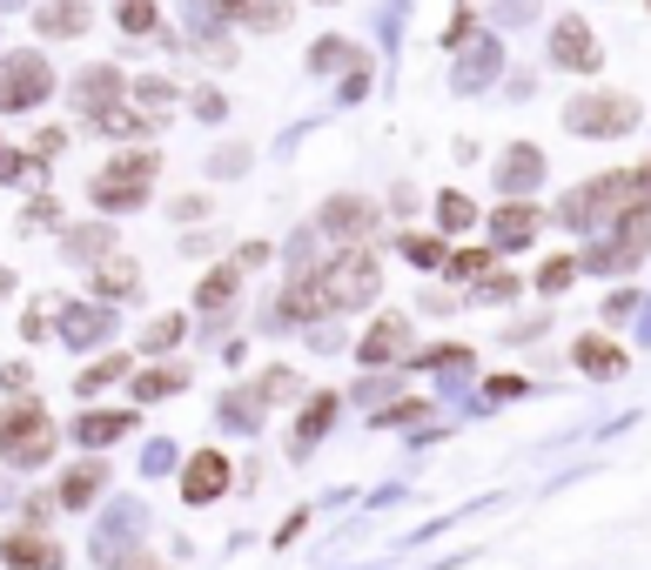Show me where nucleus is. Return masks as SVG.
I'll use <instances>...</instances> for the list:
<instances>
[{
    "instance_id": "nucleus-1",
    "label": "nucleus",
    "mask_w": 651,
    "mask_h": 570,
    "mask_svg": "<svg viewBox=\"0 0 651 570\" xmlns=\"http://www.w3.org/2000/svg\"><path fill=\"white\" fill-rule=\"evenodd\" d=\"M0 456L8 464H48L54 456V423H48V409L34 403V396H21V403H0Z\"/></svg>"
},
{
    "instance_id": "nucleus-2",
    "label": "nucleus",
    "mask_w": 651,
    "mask_h": 570,
    "mask_svg": "<svg viewBox=\"0 0 651 570\" xmlns=\"http://www.w3.org/2000/svg\"><path fill=\"white\" fill-rule=\"evenodd\" d=\"M564 128L585 135V141H618V135L638 128V101L618 94V88H591V94H578L564 107Z\"/></svg>"
},
{
    "instance_id": "nucleus-3",
    "label": "nucleus",
    "mask_w": 651,
    "mask_h": 570,
    "mask_svg": "<svg viewBox=\"0 0 651 570\" xmlns=\"http://www.w3.org/2000/svg\"><path fill=\"white\" fill-rule=\"evenodd\" d=\"M155 175H162V155H148V148L114 155V162L95 175V208H141V195L155 188Z\"/></svg>"
},
{
    "instance_id": "nucleus-4",
    "label": "nucleus",
    "mask_w": 651,
    "mask_h": 570,
    "mask_svg": "<svg viewBox=\"0 0 651 570\" xmlns=\"http://www.w3.org/2000/svg\"><path fill=\"white\" fill-rule=\"evenodd\" d=\"M376 289H383V276H376V255L370 249H342L323 269V302H329V309H370Z\"/></svg>"
},
{
    "instance_id": "nucleus-5",
    "label": "nucleus",
    "mask_w": 651,
    "mask_h": 570,
    "mask_svg": "<svg viewBox=\"0 0 651 570\" xmlns=\"http://www.w3.org/2000/svg\"><path fill=\"white\" fill-rule=\"evenodd\" d=\"M48 88H54V67L41 61V54H8L0 61V114H27V107H41L48 101Z\"/></svg>"
},
{
    "instance_id": "nucleus-6",
    "label": "nucleus",
    "mask_w": 651,
    "mask_h": 570,
    "mask_svg": "<svg viewBox=\"0 0 651 570\" xmlns=\"http://www.w3.org/2000/svg\"><path fill=\"white\" fill-rule=\"evenodd\" d=\"M316 221H323V236H336L342 249H356L370 228H376V202H370V195H336V202H323Z\"/></svg>"
},
{
    "instance_id": "nucleus-7",
    "label": "nucleus",
    "mask_w": 651,
    "mask_h": 570,
    "mask_svg": "<svg viewBox=\"0 0 651 570\" xmlns=\"http://www.w3.org/2000/svg\"><path fill=\"white\" fill-rule=\"evenodd\" d=\"M228 477H236V470H228V456L202 449V456H188V470H181V497L188 504H215L222 490H228Z\"/></svg>"
},
{
    "instance_id": "nucleus-8",
    "label": "nucleus",
    "mask_w": 651,
    "mask_h": 570,
    "mask_svg": "<svg viewBox=\"0 0 651 570\" xmlns=\"http://www.w3.org/2000/svg\"><path fill=\"white\" fill-rule=\"evenodd\" d=\"M538 228H544V208H538V202H524V195H511L504 208L490 215L497 249H524V242H538Z\"/></svg>"
},
{
    "instance_id": "nucleus-9",
    "label": "nucleus",
    "mask_w": 651,
    "mask_h": 570,
    "mask_svg": "<svg viewBox=\"0 0 651 570\" xmlns=\"http://www.w3.org/2000/svg\"><path fill=\"white\" fill-rule=\"evenodd\" d=\"M0 557H8V570H61V544L41 537V530H8Z\"/></svg>"
},
{
    "instance_id": "nucleus-10",
    "label": "nucleus",
    "mask_w": 651,
    "mask_h": 570,
    "mask_svg": "<svg viewBox=\"0 0 651 570\" xmlns=\"http://www.w3.org/2000/svg\"><path fill=\"white\" fill-rule=\"evenodd\" d=\"M122 94H128L122 67H82V81H74V101H82V114H95V122H101Z\"/></svg>"
},
{
    "instance_id": "nucleus-11",
    "label": "nucleus",
    "mask_w": 651,
    "mask_h": 570,
    "mask_svg": "<svg viewBox=\"0 0 651 570\" xmlns=\"http://www.w3.org/2000/svg\"><path fill=\"white\" fill-rule=\"evenodd\" d=\"M403 350H410V322H403V316H376V322L363 329V342H356L363 363H397Z\"/></svg>"
},
{
    "instance_id": "nucleus-12",
    "label": "nucleus",
    "mask_w": 651,
    "mask_h": 570,
    "mask_svg": "<svg viewBox=\"0 0 651 570\" xmlns=\"http://www.w3.org/2000/svg\"><path fill=\"white\" fill-rule=\"evenodd\" d=\"M551 54H558V67H578V74H591V67H598V41H591V27H585V21H558V34H551Z\"/></svg>"
},
{
    "instance_id": "nucleus-13",
    "label": "nucleus",
    "mask_w": 651,
    "mask_h": 570,
    "mask_svg": "<svg viewBox=\"0 0 651 570\" xmlns=\"http://www.w3.org/2000/svg\"><path fill=\"white\" fill-rule=\"evenodd\" d=\"M101 483H108V464H101V456H88V464H74V470L61 477V510H88Z\"/></svg>"
},
{
    "instance_id": "nucleus-14",
    "label": "nucleus",
    "mask_w": 651,
    "mask_h": 570,
    "mask_svg": "<svg viewBox=\"0 0 651 570\" xmlns=\"http://www.w3.org/2000/svg\"><path fill=\"white\" fill-rule=\"evenodd\" d=\"M34 21H41V34H61V41H74V34H88V0H41V14H34Z\"/></svg>"
},
{
    "instance_id": "nucleus-15",
    "label": "nucleus",
    "mask_w": 651,
    "mask_h": 570,
    "mask_svg": "<svg viewBox=\"0 0 651 570\" xmlns=\"http://www.w3.org/2000/svg\"><path fill=\"white\" fill-rule=\"evenodd\" d=\"M571 356H578V369H585V376H625V350H618L611 335H585Z\"/></svg>"
},
{
    "instance_id": "nucleus-16",
    "label": "nucleus",
    "mask_w": 651,
    "mask_h": 570,
    "mask_svg": "<svg viewBox=\"0 0 651 570\" xmlns=\"http://www.w3.org/2000/svg\"><path fill=\"white\" fill-rule=\"evenodd\" d=\"M544 181V155L538 148H511L504 155V175H497V188H511V195H524V188Z\"/></svg>"
},
{
    "instance_id": "nucleus-17",
    "label": "nucleus",
    "mask_w": 651,
    "mask_h": 570,
    "mask_svg": "<svg viewBox=\"0 0 651 570\" xmlns=\"http://www.w3.org/2000/svg\"><path fill=\"white\" fill-rule=\"evenodd\" d=\"M135 282H141V276H135V262H128V255H114V249H108V255L95 262V295H114V302H122V295H135Z\"/></svg>"
},
{
    "instance_id": "nucleus-18",
    "label": "nucleus",
    "mask_w": 651,
    "mask_h": 570,
    "mask_svg": "<svg viewBox=\"0 0 651 570\" xmlns=\"http://www.w3.org/2000/svg\"><path fill=\"white\" fill-rule=\"evenodd\" d=\"M128 430H135L128 409H108V416L88 409V416H82V443H88V449H101V443H114V436H128Z\"/></svg>"
},
{
    "instance_id": "nucleus-19",
    "label": "nucleus",
    "mask_w": 651,
    "mask_h": 570,
    "mask_svg": "<svg viewBox=\"0 0 651 570\" xmlns=\"http://www.w3.org/2000/svg\"><path fill=\"white\" fill-rule=\"evenodd\" d=\"M336 403H342V396H316L310 409H302V423H296V436H289V449H296V456H302V449H310V443L336 423Z\"/></svg>"
},
{
    "instance_id": "nucleus-20",
    "label": "nucleus",
    "mask_w": 651,
    "mask_h": 570,
    "mask_svg": "<svg viewBox=\"0 0 651 570\" xmlns=\"http://www.w3.org/2000/svg\"><path fill=\"white\" fill-rule=\"evenodd\" d=\"M316 309H329V302H323V269H302L296 276V289H289V302H283V316H316Z\"/></svg>"
},
{
    "instance_id": "nucleus-21",
    "label": "nucleus",
    "mask_w": 651,
    "mask_h": 570,
    "mask_svg": "<svg viewBox=\"0 0 651 570\" xmlns=\"http://www.w3.org/2000/svg\"><path fill=\"white\" fill-rule=\"evenodd\" d=\"M196 302H202V309H228V302H236V262L209 269V276L196 282Z\"/></svg>"
},
{
    "instance_id": "nucleus-22",
    "label": "nucleus",
    "mask_w": 651,
    "mask_h": 570,
    "mask_svg": "<svg viewBox=\"0 0 651 570\" xmlns=\"http://www.w3.org/2000/svg\"><path fill=\"white\" fill-rule=\"evenodd\" d=\"M310 67H316V74H329V67H350V74H370V54H363V48H350V41H323V48L310 54Z\"/></svg>"
},
{
    "instance_id": "nucleus-23",
    "label": "nucleus",
    "mask_w": 651,
    "mask_h": 570,
    "mask_svg": "<svg viewBox=\"0 0 651 570\" xmlns=\"http://www.w3.org/2000/svg\"><path fill=\"white\" fill-rule=\"evenodd\" d=\"M114 21H122V34H155L162 8H155V0H114Z\"/></svg>"
},
{
    "instance_id": "nucleus-24",
    "label": "nucleus",
    "mask_w": 651,
    "mask_h": 570,
    "mask_svg": "<svg viewBox=\"0 0 651 570\" xmlns=\"http://www.w3.org/2000/svg\"><path fill=\"white\" fill-rule=\"evenodd\" d=\"M181 383H188V376H181V369H141V376H135V403H155V396H175Z\"/></svg>"
},
{
    "instance_id": "nucleus-25",
    "label": "nucleus",
    "mask_w": 651,
    "mask_h": 570,
    "mask_svg": "<svg viewBox=\"0 0 651 570\" xmlns=\"http://www.w3.org/2000/svg\"><path fill=\"white\" fill-rule=\"evenodd\" d=\"M67 249L88 255V262H101V255L114 249V228H67Z\"/></svg>"
},
{
    "instance_id": "nucleus-26",
    "label": "nucleus",
    "mask_w": 651,
    "mask_h": 570,
    "mask_svg": "<svg viewBox=\"0 0 651 570\" xmlns=\"http://www.w3.org/2000/svg\"><path fill=\"white\" fill-rule=\"evenodd\" d=\"M403 255L416 262V269H443V262H450V249L437 236H403Z\"/></svg>"
},
{
    "instance_id": "nucleus-27",
    "label": "nucleus",
    "mask_w": 651,
    "mask_h": 570,
    "mask_svg": "<svg viewBox=\"0 0 651 570\" xmlns=\"http://www.w3.org/2000/svg\"><path fill=\"white\" fill-rule=\"evenodd\" d=\"M114 376H128V356H101V363H88V369H82V383H74V390H82V396H95L101 383H114Z\"/></svg>"
},
{
    "instance_id": "nucleus-28",
    "label": "nucleus",
    "mask_w": 651,
    "mask_h": 570,
    "mask_svg": "<svg viewBox=\"0 0 651 570\" xmlns=\"http://www.w3.org/2000/svg\"><path fill=\"white\" fill-rule=\"evenodd\" d=\"M571 276H578V255H551L544 269H538V289L558 295V289H571Z\"/></svg>"
},
{
    "instance_id": "nucleus-29",
    "label": "nucleus",
    "mask_w": 651,
    "mask_h": 570,
    "mask_svg": "<svg viewBox=\"0 0 651 570\" xmlns=\"http://www.w3.org/2000/svg\"><path fill=\"white\" fill-rule=\"evenodd\" d=\"M437 221H443V228H471V221H477L471 195H443V202H437Z\"/></svg>"
},
{
    "instance_id": "nucleus-30",
    "label": "nucleus",
    "mask_w": 651,
    "mask_h": 570,
    "mask_svg": "<svg viewBox=\"0 0 651 570\" xmlns=\"http://www.w3.org/2000/svg\"><path fill=\"white\" fill-rule=\"evenodd\" d=\"M141 342H148V350H168V342H181V316H155Z\"/></svg>"
},
{
    "instance_id": "nucleus-31",
    "label": "nucleus",
    "mask_w": 651,
    "mask_h": 570,
    "mask_svg": "<svg viewBox=\"0 0 651 570\" xmlns=\"http://www.w3.org/2000/svg\"><path fill=\"white\" fill-rule=\"evenodd\" d=\"M450 269H456V276H490V249H456Z\"/></svg>"
},
{
    "instance_id": "nucleus-32",
    "label": "nucleus",
    "mask_w": 651,
    "mask_h": 570,
    "mask_svg": "<svg viewBox=\"0 0 651 570\" xmlns=\"http://www.w3.org/2000/svg\"><path fill=\"white\" fill-rule=\"evenodd\" d=\"M255 396H296V369H270L262 376V390Z\"/></svg>"
},
{
    "instance_id": "nucleus-33",
    "label": "nucleus",
    "mask_w": 651,
    "mask_h": 570,
    "mask_svg": "<svg viewBox=\"0 0 651 570\" xmlns=\"http://www.w3.org/2000/svg\"><path fill=\"white\" fill-rule=\"evenodd\" d=\"M484 396H524V376H490Z\"/></svg>"
},
{
    "instance_id": "nucleus-34",
    "label": "nucleus",
    "mask_w": 651,
    "mask_h": 570,
    "mask_svg": "<svg viewBox=\"0 0 651 570\" xmlns=\"http://www.w3.org/2000/svg\"><path fill=\"white\" fill-rule=\"evenodd\" d=\"M416 409H424V403H416V396H403L397 409H383V416H376V423H410V416H416Z\"/></svg>"
},
{
    "instance_id": "nucleus-35",
    "label": "nucleus",
    "mask_w": 651,
    "mask_h": 570,
    "mask_svg": "<svg viewBox=\"0 0 651 570\" xmlns=\"http://www.w3.org/2000/svg\"><path fill=\"white\" fill-rule=\"evenodd\" d=\"M255 262H270V242H249V249L236 255V269H255Z\"/></svg>"
},
{
    "instance_id": "nucleus-36",
    "label": "nucleus",
    "mask_w": 651,
    "mask_h": 570,
    "mask_svg": "<svg viewBox=\"0 0 651 570\" xmlns=\"http://www.w3.org/2000/svg\"><path fill=\"white\" fill-rule=\"evenodd\" d=\"M114 570H162L155 557H128V563H114Z\"/></svg>"
}]
</instances>
